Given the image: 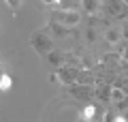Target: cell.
<instances>
[{"mask_svg": "<svg viewBox=\"0 0 128 122\" xmlns=\"http://www.w3.org/2000/svg\"><path fill=\"white\" fill-rule=\"evenodd\" d=\"M30 45L38 56H47V54H51L56 49V41L51 39V34L47 30H38V32H32Z\"/></svg>", "mask_w": 128, "mask_h": 122, "instance_id": "cell-1", "label": "cell"}, {"mask_svg": "<svg viewBox=\"0 0 128 122\" xmlns=\"http://www.w3.org/2000/svg\"><path fill=\"white\" fill-rule=\"evenodd\" d=\"M49 22H56V24H60V26L73 30V28L79 26V22H81V13H79V11H51Z\"/></svg>", "mask_w": 128, "mask_h": 122, "instance_id": "cell-2", "label": "cell"}, {"mask_svg": "<svg viewBox=\"0 0 128 122\" xmlns=\"http://www.w3.org/2000/svg\"><path fill=\"white\" fill-rule=\"evenodd\" d=\"M100 13H105L111 19H126L128 17V2H124V0H107V2H102Z\"/></svg>", "mask_w": 128, "mask_h": 122, "instance_id": "cell-3", "label": "cell"}, {"mask_svg": "<svg viewBox=\"0 0 128 122\" xmlns=\"http://www.w3.org/2000/svg\"><path fill=\"white\" fill-rule=\"evenodd\" d=\"M105 113H107V107H102V105L96 103V101H90V103H86L83 109H81V120H86V122H102Z\"/></svg>", "mask_w": 128, "mask_h": 122, "instance_id": "cell-4", "label": "cell"}, {"mask_svg": "<svg viewBox=\"0 0 128 122\" xmlns=\"http://www.w3.org/2000/svg\"><path fill=\"white\" fill-rule=\"evenodd\" d=\"M68 94L77 101H83V103H90L94 99V86H81V84H73L68 86Z\"/></svg>", "mask_w": 128, "mask_h": 122, "instance_id": "cell-5", "label": "cell"}, {"mask_svg": "<svg viewBox=\"0 0 128 122\" xmlns=\"http://www.w3.org/2000/svg\"><path fill=\"white\" fill-rule=\"evenodd\" d=\"M77 71L79 69H70V67H62L56 71V77H58L60 84H64V86L68 88L73 86V84H77Z\"/></svg>", "mask_w": 128, "mask_h": 122, "instance_id": "cell-6", "label": "cell"}, {"mask_svg": "<svg viewBox=\"0 0 128 122\" xmlns=\"http://www.w3.org/2000/svg\"><path fill=\"white\" fill-rule=\"evenodd\" d=\"M94 99L100 105L111 103V84H96L94 86Z\"/></svg>", "mask_w": 128, "mask_h": 122, "instance_id": "cell-7", "label": "cell"}, {"mask_svg": "<svg viewBox=\"0 0 128 122\" xmlns=\"http://www.w3.org/2000/svg\"><path fill=\"white\" fill-rule=\"evenodd\" d=\"M47 32L51 34V39H66V36L73 34V30H68V28H64V26H60V24H56V22H49Z\"/></svg>", "mask_w": 128, "mask_h": 122, "instance_id": "cell-8", "label": "cell"}, {"mask_svg": "<svg viewBox=\"0 0 128 122\" xmlns=\"http://www.w3.org/2000/svg\"><path fill=\"white\" fill-rule=\"evenodd\" d=\"M79 5L83 7V11L88 13V17H92V15H98L102 11V2L100 0H81Z\"/></svg>", "mask_w": 128, "mask_h": 122, "instance_id": "cell-9", "label": "cell"}, {"mask_svg": "<svg viewBox=\"0 0 128 122\" xmlns=\"http://www.w3.org/2000/svg\"><path fill=\"white\" fill-rule=\"evenodd\" d=\"M77 84H81V86H94L96 84L94 71L92 69H79L77 71Z\"/></svg>", "mask_w": 128, "mask_h": 122, "instance_id": "cell-10", "label": "cell"}, {"mask_svg": "<svg viewBox=\"0 0 128 122\" xmlns=\"http://www.w3.org/2000/svg\"><path fill=\"white\" fill-rule=\"evenodd\" d=\"M105 41L109 43V45H118V43H122V30L120 28H107L105 30Z\"/></svg>", "mask_w": 128, "mask_h": 122, "instance_id": "cell-11", "label": "cell"}, {"mask_svg": "<svg viewBox=\"0 0 128 122\" xmlns=\"http://www.w3.org/2000/svg\"><path fill=\"white\" fill-rule=\"evenodd\" d=\"M47 62L49 64H54V67H58V69H62L64 67V56H62V51H51V54H47Z\"/></svg>", "mask_w": 128, "mask_h": 122, "instance_id": "cell-12", "label": "cell"}, {"mask_svg": "<svg viewBox=\"0 0 128 122\" xmlns=\"http://www.w3.org/2000/svg\"><path fill=\"white\" fill-rule=\"evenodd\" d=\"M13 88V79H11L9 73H0V90L2 92H9Z\"/></svg>", "mask_w": 128, "mask_h": 122, "instance_id": "cell-13", "label": "cell"}, {"mask_svg": "<svg viewBox=\"0 0 128 122\" xmlns=\"http://www.w3.org/2000/svg\"><path fill=\"white\" fill-rule=\"evenodd\" d=\"M124 99H126V96H124V92L111 86V103H113V105H118V103H122Z\"/></svg>", "mask_w": 128, "mask_h": 122, "instance_id": "cell-14", "label": "cell"}, {"mask_svg": "<svg viewBox=\"0 0 128 122\" xmlns=\"http://www.w3.org/2000/svg\"><path fill=\"white\" fill-rule=\"evenodd\" d=\"M96 39H98V30H94V28H88V30H86V41H88V43H94Z\"/></svg>", "mask_w": 128, "mask_h": 122, "instance_id": "cell-15", "label": "cell"}, {"mask_svg": "<svg viewBox=\"0 0 128 122\" xmlns=\"http://www.w3.org/2000/svg\"><path fill=\"white\" fill-rule=\"evenodd\" d=\"M120 58H122V62L128 64V43L124 41V47H122V54H120Z\"/></svg>", "mask_w": 128, "mask_h": 122, "instance_id": "cell-16", "label": "cell"}, {"mask_svg": "<svg viewBox=\"0 0 128 122\" xmlns=\"http://www.w3.org/2000/svg\"><path fill=\"white\" fill-rule=\"evenodd\" d=\"M120 30H122V39H126L128 43V22H124V26H120Z\"/></svg>", "mask_w": 128, "mask_h": 122, "instance_id": "cell-17", "label": "cell"}, {"mask_svg": "<svg viewBox=\"0 0 128 122\" xmlns=\"http://www.w3.org/2000/svg\"><path fill=\"white\" fill-rule=\"evenodd\" d=\"M6 5H9L11 9H13V11H17L19 7H22V2H19V0H9V2H6Z\"/></svg>", "mask_w": 128, "mask_h": 122, "instance_id": "cell-18", "label": "cell"}, {"mask_svg": "<svg viewBox=\"0 0 128 122\" xmlns=\"http://www.w3.org/2000/svg\"><path fill=\"white\" fill-rule=\"evenodd\" d=\"M56 81H58V77H56V73H51L49 75V84H56Z\"/></svg>", "mask_w": 128, "mask_h": 122, "instance_id": "cell-19", "label": "cell"}, {"mask_svg": "<svg viewBox=\"0 0 128 122\" xmlns=\"http://www.w3.org/2000/svg\"><path fill=\"white\" fill-rule=\"evenodd\" d=\"M113 122H126V120L122 118V113H115V120H113Z\"/></svg>", "mask_w": 128, "mask_h": 122, "instance_id": "cell-20", "label": "cell"}, {"mask_svg": "<svg viewBox=\"0 0 128 122\" xmlns=\"http://www.w3.org/2000/svg\"><path fill=\"white\" fill-rule=\"evenodd\" d=\"M79 122H86V120H81V118H79Z\"/></svg>", "mask_w": 128, "mask_h": 122, "instance_id": "cell-21", "label": "cell"}, {"mask_svg": "<svg viewBox=\"0 0 128 122\" xmlns=\"http://www.w3.org/2000/svg\"><path fill=\"white\" fill-rule=\"evenodd\" d=\"M126 103H128V96H126Z\"/></svg>", "mask_w": 128, "mask_h": 122, "instance_id": "cell-22", "label": "cell"}]
</instances>
